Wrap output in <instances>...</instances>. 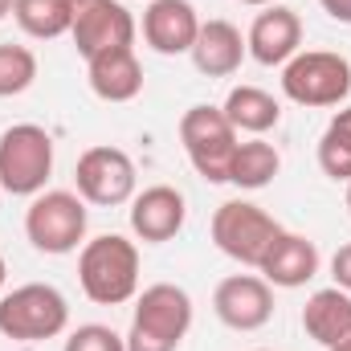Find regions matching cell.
Listing matches in <instances>:
<instances>
[{"instance_id": "cell-22", "label": "cell", "mask_w": 351, "mask_h": 351, "mask_svg": "<svg viewBox=\"0 0 351 351\" xmlns=\"http://www.w3.org/2000/svg\"><path fill=\"white\" fill-rule=\"evenodd\" d=\"M319 168L331 180H351V106L335 110V119L327 123L323 139H319Z\"/></svg>"}, {"instance_id": "cell-6", "label": "cell", "mask_w": 351, "mask_h": 351, "mask_svg": "<svg viewBox=\"0 0 351 351\" xmlns=\"http://www.w3.org/2000/svg\"><path fill=\"white\" fill-rule=\"evenodd\" d=\"M282 94L294 106H343L351 94V62L331 49H298L282 66Z\"/></svg>"}, {"instance_id": "cell-17", "label": "cell", "mask_w": 351, "mask_h": 351, "mask_svg": "<svg viewBox=\"0 0 351 351\" xmlns=\"http://www.w3.org/2000/svg\"><path fill=\"white\" fill-rule=\"evenodd\" d=\"M86 82L102 102H131L143 94V66L135 49H106L86 62Z\"/></svg>"}, {"instance_id": "cell-11", "label": "cell", "mask_w": 351, "mask_h": 351, "mask_svg": "<svg viewBox=\"0 0 351 351\" xmlns=\"http://www.w3.org/2000/svg\"><path fill=\"white\" fill-rule=\"evenodd\" d=\"M213 311L229 331H262L274 319V286L262 274H229L213 290Z\"/></svg>"}, {"instance_id": "cell-23", "label": "cell", "mask_w": 351, "mask_h": 351, "mask_svg": "<svg viewBox=\"0 0 351 351\" xmlns=\"http://www.w3.org/2000/svg\"><path fill=\"white\" fill-rule=\"evenodd\" d=\"M37 82V53L29 45H0V98H16Z\"/></svg>"}, {"instance_id": "cell-4", "label": "cell", "mask_w": 351, "mask_h": 351, "mask_svg": "<svg viewBox=\"0 0 351 351\" xmlns=\"http://www.w3.org/2000/svg\"><path fill=\"white\" fill-rule=\"evenodd\" d=\"M86 200L78 192L66 188H49L37 192L25 208V237L37 254H74L78 245H86Z\"/></svg>"}, {"instance_id": "cell-32", "label": "cell", "mask_w": 351, "mask_h": 351, "mask_svg": "<svg viewBox=\"0 0 351 351\" xmlns=\"http://www.w3.org/2000/svg\"><path fill=\"white\" fill-rule=\"evenodd\" d=\"M258 351H265V348H258Z\"/></svg>"}, {"instance_id": "cell-1", "label": "cell", "mask_w": 351, "mask_h": 351, "mask_svg": "<svg viewBox=\"0 0 351 351\" xmlns=\"http://www.w3.org/2000/svg\"><path fill=\"white\" fill-rule=\"evenodd\" d=\"M82 294L98 306H123L139 294V250L123 233H102L78 254Z\"/></svg>"}, {"instance_id": "cell-3", "label": "cell", "mask_w": 351, "mask_h": 351, "mask_svg": "<svg viewBox=\"0 0 351 351\" xmlns=\"http://www.w3.org/2000/svg\"><path fill=\"white\" fill-rule=\"evenodd\" d=\"M70 327V302L49 282H25L0 298V335L16 343L58 339Z\"/></svg>"}, {"instance_id": "cell-19", "label": "cell", "mask_w": 351, "mask_h": 351, "mask_svg": "<svg viewBox=\"0 0 351 351\" xmlns=\"http://www.w3.org/2000/svg\"><path fill=\"white\" fill-rule=\"evenodd\" d=\"M221 110H225V119L237 127V135H241V131H245V135H265V131H274V127L282 123L278 98L262 86H233L225 94Z\"/></svg>"}, {"instance_id": "cell-13", "label": "cell", "mask_w": 351, "mask_h": 351, "mask_svg": "<svg viewBox=\"0 0 351 351\" xmlns=\"http://www.w3.org/2000/svg\"><path fill=\"white\" fill-rule=\"evenodd\" d=\"M184 217H188L184 192H176L172 184H152V188L131 196V233L143 245L172 241L176 233L184 229Z\"/></svg>"}, {"instance_id": "cell-28", "label": "cell", "mask_w": 351, "mask_h": 351, "mask_svg": "<svg viewBox=\"0 0 351 351\" xmlns=\"http://www.w3.org/2000/svg\"><path fill=\"white\" fill-rule=\"evenodd\" d=\"M327 351H351V335H348V339H339L335 348H327Z\"/></svg>"}, {"instance_id": "cell-12", "label": "cell", "mask_w": 351, "mask_h": 351, "mask_svg": "<svg viewBox=\"0 0 351 351\" xmlns=\"http://www.w3.org/2000/svg\"><path fill=\"white\" fill-rule=\"evenodd\" d=\"M302 45V16L286 4H269L254 16L250 33H245V53L258 66H286Z\"/></svg>"}, {"instance_id": "cell-2", "label": "cell", "mask_w": 351, "mask_h": 351, "mask_svg": "<svg viewBox=\"0 0 351 351\" xmlns=\"http://www.w3.org/2000/svg\"><path fill=\"white\" fill-rule=\"evenodd\" d=\"M192 331V298L176 282H156L135 298L127 351H176Z\"/></svg>"}, {"instance_id": "cell-16", "label": "cell", "mask_w": 351, "mask_h": 351, "mask_svg": "<svg viewBox=\"0 0 351 351\" xmlns=\"http://www.w3.org/2000/svg\"><path fill=\"white\" fill-rule=\"evenodd\" d=\"M245 37L233 21H200L196 45H192V62L204 78H233L245 62Z\"/></svg>"}, {"instance_id": "cell-26", "label": "cell", "mask_w": 351, "mask_h": 351, "mask_svg": "<svg viewBox=\"0 0 351 351\" xmlns=\"http://www.w3.org/2000/svg\"><path fill=\"white\" fill-rule=\"evenodd\" d=\"M319 4H323V12H327L331 21L351 25V0H319Z\"/></svg>"}, {"instance_id": "cell-10", "label": "cell", "mask_w": 351, "mask_h": 351, "mask_svg": "<svg viewBox=\"0 0 351 351\" xmlns=\"http://www.w3.org/2000/svg\"><path fill=\"white\" fill-rule=\"evenodd\" d=\"M70 8H74L70 37L86 62L106 53V49H131L135 45L139 25L119 0H70Z\"/></svg>"}, {"instance_id": "cell-8", "label": "cell", "mask_w": 351, "mask_h": 351, "mask_svg": "<svg viewBox=\"0 0 351 351\" xmlns=\"http://www.w3.org/2000/svg\"><path fill=\"white\" fill-rule=\"evenodd\" d=\"M282 233V225L254 200H225L213 213V241L225 258L237 265H262L265 250L274 245V237Z\"/></svg>"}, {"instance_id": "cell-15", "label": "cell", "mask_w": 351, "mask_h": 351, "mask_svg": "<svg viewBox=\"0 0 351 351\" xmlns=\"http://www.w3.org/2000/svg\"><path fill=\"white\" fill-rule=\"evenodd\" d=\"M262 278L269 286H278V290H298V286H306L315 274H319V245L311 241V237H302V233H278L274 237V245L265 250L262 258Z\"/></svg>"}, {"instance_id": "cell-18", "label": "cell", "mask_w": 351, "mask_h": 351, "mask_svg": "<svg viewBox=\"0 0 351 351\" xmlns=\"http://www.w3.org/2000/svg\"><path fill=\"white\" fill-rule=\"evenodd\" d=\"M302 331L319 343V348H335L339 339L351 335V294L339 286L315 290L302 306Z\"/></svg>"}, {"instance_id": "cell-27", "label": "cell", "mask_w": 351, "mask_h": 351, "mask_svg": "<svg viewBox=\"0 0 351 351\" xmlns=\"http://www.w3.org/2000/svg\"><path fill=\"white\" fill-rule=\"evenodd\" d=\"M12 4H16V0H0V21H4V16L12 12Z\"/></svg>"}, {"instance_id": "cell-30", "label": "cell", "mask_w": 351, "mask_h": 351, "mask_svg": "<svg viewBox=\"0 0 351 351\" xmlns=\"http://www.w3.org/2000/svg\"><path fill=\"white\" fill-rule=\"evenodd\" d=\"M4 278H8V265H4V258H0V290H4Z\"/></svg>"}, {"instance_id": "cell-14", "label": "cell", "mask_w": 351, "mask_h": 351, "mask_svg": "<svg viewBox=\"0 0 351 351\" xmlns=\"http://www.w3.org/2000/svg\"><path fill=\"white\" fill-rule=\"evenodd\" d=\"M196 33H200V16L192 0H152L143 8V41L164 58L192 53Z\"/></svg>"}, {"instance_id": "cell-9", "label": "cell", "mask_w": 351, "mask_h": 351, "mask_svg": "<svg viewBox=\"0 0 351 351\" xmlns=\"http://www.w3.org/2000/svg\"><path fill=\"white\" fill-rule=\"evenodd\" d=\"M135 160L123 152V147H110V143H98L86 147L78 156V168H74V184H78V196L86 204L98 208H114V204H127L135 196Z\"/></svg>"}, {"instance_id": "cell-25", "label": "cell", "mask_w": 351, "mask_h": 351, "mask_svg": "<svg viewBox=\"0 0 351 351\" xmlns=\"http://www.w3.org/2000/svg\"><path fill=\"white\" fill-rule=\"evenodd\" d=\"M331 278H335L339 290H348L351 294V241L335 250V258H331Z\"/></svg>"}, {"instance_id": "cell-5", "label": "cell", "mask_w": 351, "mask_h": 351, "mask_svg": "<svg viewBox=\"0 0 351 351\" xmlns=\"http://www.w3.org/2000/svg\"><path fill=\"white\" fill-rule=\"evenodd\" d=\"M180 143L188 152V164L208 184H229V164L237 152V127L225 119L221 106H188L180 114Z\"/></svg>"}, {"instance_id": "cell-29", "label": "cell", "mask_w": 351, "mask_h": 351, "mask_svg": "<svg viewBox=\"0 0 351 351\" xmlns=\"http://www.w3.org/2000/svg\"><path fill=\"white\" fill-rule=\"evenodd\" d=\"M241 4H258V8H269V4H278V0H241Z\"/></svg>"}, {"instance_id": "cell-24", "label": "cell", "mask_w": 351, "mask_h": 351, "mask_svg": "<svg viewBox=\"0 0 351 351\" xmlns=\"http://www.w3.org/2000/svg\"><path fill=\"white\" fill-rule=\"evenodd\" d=\"M62 351H127V339L106 323H82L78 331H70Z\"/></svg>"}, {"instance_id": "cell-31", "label": "cell", "mask_w": 351, "mask_h": 351, "mask_svg": "<svg viewBox=\"0 0 351 351\" xmlns=\"http://www.w3.org/2000/svg\"><path fill=\"white\" fill-rule=\"evenodd\" d=\"M348 208H351V180H348Z\"/></svg>"}, {"instance_id": "cell-21", "label": "cell", "mask_w": 351, "mask_h": 351, "mask_svg": "<svg viewBox=\"0 0 351 351\" xmlns=\"http://www.w3.org/2000/svg\"><path fill=\"white\" fill-rule=\"evenodd\" d=\"M12 21L33 41H53V37L70 33L74 8H70V0H16L12 4Z\"/></svg>"}, {"instance_id": "cell-20", "label": "cell", "mask_w": 351, "mask_h": 351, "mask_svg": "<svg viewBox=\"0 0 351 351\" xmlns=\"http://www.w3.org/2000/svg\"><path fill=\"white\" fill-rule=\"evenodd\" d=\"M278 172H282L278 147L265 143L262 135H258V139L237 143L233 164H229V184H237V188H245V192H258V188H265V184H274Z\"/></svg>"}, {"instance_id": "cell-7", "label": "cell", "mask_w": 351, "mask_h": 351, "mask_svg": "<svg viewBox=\"0 0 351 351\" xmlns=\"http://www.w3.org/2000/svg\"><path fill=\"white\" fill-rule=\"evenodd\" d=\"M53 176V139L37 123H16L0 135V188L8 196H37Z\"/></svg>"}]
</instances>
